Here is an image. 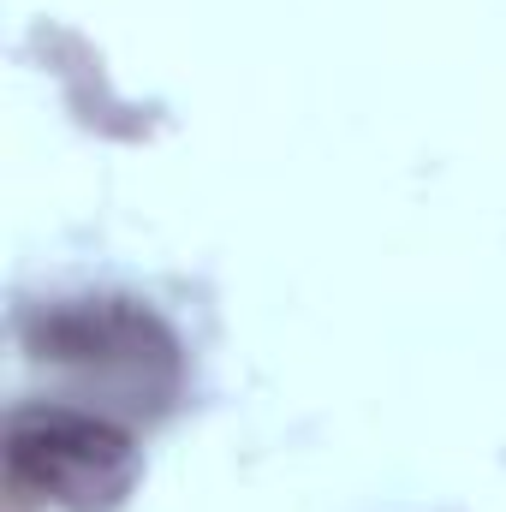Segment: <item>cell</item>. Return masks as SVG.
Wrapping results in <instances>:
<instances>
[{
	"mask_svg": "<svg viewBox=\"0 0 506 512\" xmlns=\"http://www.w3.org/2000/svg\"><path fill=\"white\" fill-rule=\"evenodd\" d=\"M6 483L60 512H114L137 489V447L78 405H18L6 423Z\"/></svg>",
	"mask_w": 506,
	"mask_h": 512,
	"instance_id": "6da1fadb",
	"label": "cell"
},
{
	"mask_svg": "<svg viewBox=\"0 0 506 512\" xmlns=\"http://www.w3.org/2000/svg\"><path fill=\"white\" fill-rule=\"evenodd\" d=\"M30 358L96 376V387H126L167 399L179 387V340L131 298H78L30 322Z\"/></svg>",
	"mask_w": 506,
	"mask_h": 512,
	"instance_id": "7a4b0ae2",
	"label": "cell"
}]
</instances>
